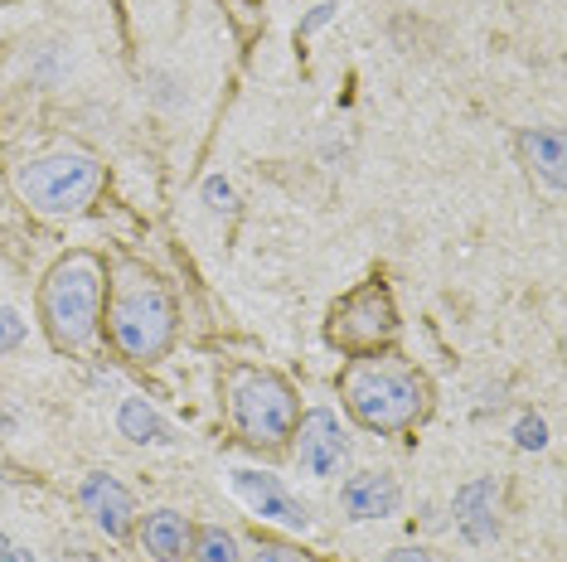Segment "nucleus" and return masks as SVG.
Wrapping results in <instances>:
<instances>
[{"label":"nucleus","mask_w":567,"mask_h":562,"mask_svg":"<svg viewBox=\"0 0 567 562\" xmlns=\"http://www.w3.org/2000/svg\"><path fill=\"white\" fill-rule=\"evenodd\" d=\"M340 398L364 431L398 437V431H412L427 417L432 383L417 364H408L403 354L379 350V354H354V360L344 364Z\"/></svg>","instance_id":"obj_1"},{"label":"nucleus","mask_w":567,"mask_h":562,"mask_svg":"<svg viewBox=\"0 0 567 562\" xmlns=\"http://www.w3.org/2000/svg\"><path fill=\"white\" fill-rule=\"evenodd\" d=\"M102 315H107V335L117 344L122 360L132 364H156L171 354L175 344V301L165 291V281L156 272L136 262H122L112 272L107 301H102Z\"/></svg>","instance_id":"obj_2"},{"label":"nucleus","mask_w":567,"mask_h":562,"mask_svg":"<svg viewBox=\"0 0 567 562\" xmlns=\"http://www.w3.org/2000/svg\"><path fill=\"white\" fill-rule=\"evenodd\" d=\"M102 301H107V267L97 252H69L49 267L40 287V325L54 350H87L102 330Z\"/></svg>","instance_id":"obj_3"},{"label":"nucleus","mask_w":567,"mask_h":562,"mask_svg":"<svg viewBox=\"0 0 567 562\" xmlns=\"http://www.w3.org/2000/svg\"><path fill=\"white\" fill-rule=\"evenodd\" d=\"M224 398H228V417L234 431L257 451H277L291 441L296 422H301V403H296L291 383L272 374V368H252L238 364L224 378Z\"/></svg>","instance_id":"obj_4"},{"label":"nucleus","mask_w":567,"mask_h":562,"mask_svg":"<svg viewBox=\"0 0 567 562\" xmlns=\"http://www.w3.org/2000/svg\"><path fill=\"white\" fill-rule=\"evenodd\" d=\"M107 170L87 150H54V156H34L16 170V189L44 219H73L102 195Z\"/></svg>","instance_id":"obj_5"},{"label":"nucleus","mask_w":567,"mask_h":562,"mask_svg":"<svg viewBox=\"0 0 567 562\" xmlns=\"http://www.w3.org/2000/svg\"><path fill=\"white\" fill-rule=\"evenodd\" d=\"M326 340L340 354H379L398 340V305L393 291L383 287L379 277L354 287L350 296H340L330 305V321H326Z\"/></svg>","instance_id":"obj_6"},{"label":"nucleus","mask_w":567,"mask_h":562,"mask_svg":"<svg viewBox=\"0 0 567 562\" xmlns=\"http://www.w3.org/2000/svg\"><path fill=\"white\" fill-rule=\"evenodd\" d=\"M291 437H296V461H301V470L306 476H316V480L340 476L344 461H350V437H344L340 417H334L330 407H311V413H301Z\"/></svg>","instance_id":"obj_7"},{"label":"nucleus","mask_w":567,"mask_h":562,"mask_svg":"<svg viewBox=\"0 0 567 562\" xmlns=\"http://www.w3.org/2000/svg\"><path fill=\"white\" fill-rule=\"evenodd\" d=\"M234 495L252 509V514L272 519V523H281V529H296V533L311 529V509L296 500L277 476H262V470H234Z\"/></svg>","instance_id":"obj_8"},{"label":"nucleus","mask_w":567,"mask_h":562,"mask_svg":"<svg viewBox=\"0 0 567 562\" xmlns=\"http://www.w3.org/2000/svg\"><path fill=\"white\" fill-rule=\"evenodd\" d=\"M79 500L87 509V519L97 523L107 539H126V533L136 529V500H132V490L117 480V476H107V470H93L83 485H79Z\"/></svg>","instance_id":"obj_9"},{"label":"nucleus","mask_w":567,"mask_h":562,"mask_svg":"<svg viewBox=\"0 0 567 562\" xmlns=\"http://www.w3.org/2000/svg\"><path fill=\"white\" fill-rule=\"evenodd\" d=\"M398 504H403V490H398V480L389 470H354V476L340 485V509H344V519H354V523L389 519V514H398Z\"/></svg>","instance_id":"obj_10"},{"label":"nucleus","mask_w":567,"mask_h":562,"mask_svg":"<svg viewBox=\"0 0 567 562\" xmlns=\"http://www.w3.org/2000/svg\"><path fill=\"white\" fill-rule=\"evenodd\" d=\"M456 529L466 543L499 539V485L495 480H471L456 490Z\"/></svg>","instance_id":"obj_11"},{"label":"nucleus","mask_w":567,"mask_h":562,"mask_svg":"<svg viewBox=\"0 0 567 562\" xmlns=\"http://www.w3.org/2000/svg\"><path fill=\"white\" fill-rule=\"evenodd\" d=\"M189 539H195V529H189V519L179 509H156L141 523V548L156 562H179L189 553Z\"/></svg>","instance_id":"obj_12"},{"label":"nucleus","mask_w":567,"mask_h":562,"mask_svg":"<svg viewBox=\"0 0 567 562\" xmlns=\"http://www.w3.org/2000/svg\"><path fill=\"white\" fill-rule=\"evenodd\" d=\"M519 146H524L528 165H534L553 189H563V132L558 126H534V132L519 136Z\"/></svg>","instance_id":"obj_13"},{"label":"nucleus","mask_w":567,"mask_h":562,"mask_svg":"<svg viewBox=\"0 0 567 562\" xmlns=\"http://www.w3.org/2000/svg\"><path fill=\"white\" fill-rule=\"evenodd\" d=\"M117 427H122V437H126V441H141V446L171 437V427H165L161 413H156V407H151L146 398H126V403H122V413H117Z\"/></svg>","instance_id":"obj_14"},{"label":"nucleus","mask_w":567,"mask_h":562,"mask_svg":"<svg viewBox=\"0 0 567 562\" xmlns=\"http://www.w3.org/2000/svg\"><path fill=\"white\" fill-rule=\"evenodd\" d=\"M189 558L195 562H243L238 539L228 529H218V523H209V529H199L195 539H189Z\"/></svg>","instance_id":"obj_15"},{"label":"nucleus","mask_w":567,"mask_h":562,"mask_svg":"<svg viewBox=\"0 0 567 562\" xmlns=\"http://www.w3.org/2000/svg\"><path fill=\"white\" fill-rule=\"evenodd\" d=\"M252 562H311V558H306L301 548L281 543V539H257L252 543Z\"/></svg>","instance_id":"obj_16"},{"label":"nucleus","mask_w":567,"mask_h":562,"mask_svg":"<svg viewBox=\"0 0 567 562\" xmlns=\"http://www.w3.org/2000/svg\"><path fill=\"white\" fill-rule=\"evenodd\" d=\"M20 340H24V321L10 311V305H0V354L20 350Z\"/></svg>","instance_id":"obj_17"},{"label":"nucleus","mask_w":567,"mask_h":562,"mask_svg":"<svg viewBox=\"0 0 567 562\" xmlns=\"http://www.w3.org/2000/svg\"><path fill=\"white\" fill-rule=\"evenodd\" d=\"M514 441H519L524 451H538V446L548 441V427H544V417H519V427H514Z\"/></svg>","instance_id":"obj_18"},{"label":"nucleus","mask_w":567,"mask_h":562,"mask_svg":"<svg viewBox=\"0 0 567 562\" xmlns=\"http://www.w3.org/2000/svg\"><path fill=\"white\" fill-rule=\"evenodd\" d=\"M204 199H209V209H218V214H228L234 209V189H228V180H204Z\"/></svg>","instance_id":"obj_19"},{"label":"nucleus","mask_w":567,"mask_h":562,"mask_svg":"<svg viewBox=\"0 0 567 562\" xmlns=\"http://www.w3.org/2000/svg\"><path fill=\"white\" fill-rule=\"evenodd\" d=\"M383 562H442L427 548H393V553H383Z\"/></svg>","instance_id":"obj_20"},{"label":"nucleus","mask_w":567,"mask_h":562,"mask_svg":"<svg viewBox=\"0 0 567 562\" xmlns=\"http://www.w3.org/2000/svg\"><path fill=\"white\" fill-rule=\"evenodd\" d=\"M330 15H334V6H330V0H326V6H316V10H311V15H306V20H301V34H316V30H320V24H330Z\"/></svg>","instance_id":"obj_21"},{"label":"nucleus","mask_w":567,"mask_h":562,"mask_svg":"<svg viewBox=\"0 0 567 562\" xmlns=\"http://www.w3.org/2000/svg\"><path fill=\"white\" fill-rule=\"evenodd\" d=\"M0 562H34V553H30V548H6Z\"/></svg>","instance_id":"obj_22"},{"label":"nucleus","mask_w":567,"mask_h":562,"mask_svg":"<svg viewBox=\"0 0 567 562\" xmlns=\"http://www.w3.org/2000/svg\"><path fill=\"white\" fill-rule=\"evenodd\" d=\"M6 431H10V413H6V407H0V437H6Z\"/></svg>","instance_id":"obj_23"},{"label":"nucleus","mask_w":567,"mask_h":562,"mask_svg":"<svg viewBox=\"0 0 567 562\" xmlns=\"http://www.w3.org/2000/svg\"><path fill=\"white\" fill-rule=\"evenodd\" d=\"M6 548H10V543H6V533H0V553H6Z\"/></svg>","instance_id":"obj_24"}]
</instances>
